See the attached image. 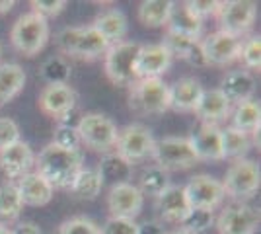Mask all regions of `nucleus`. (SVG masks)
<instances>
[{
    "mask_svg": "<svg viewBox=\"0 0 261 234\" xmlns=\"http://www.w3.org/2000/svg\"><path fill=\"white\" fill-rule=\"evenodd\" d=\"M37 174H41L53 190H70L78 172L84 168L80 148H63L55 143L43 146L39 156H35Z\"/></svg>",
    "mask_w": 261,
    "mask_h": 234,
    "instance_id": "f257e3e1",
    "label": "nucleus"
},
{
    "mask_svg": "<svg viewBox=\"0 0 261 234\" xmlns=\"http://www.w3.org/2000/svg\"><path fill=\"white\" fill-rule=\"evenodd\" d=\"M57 47L63 57L94 61L106 55L111 43L92 25H74V28H65L59 32Z\"/></svg>",
    "mask_w": 261,
    "mask_h": 234,
    "instance_id": "f03ea898",
    "label": "nucleus"
},
{
    "mask_svg": "<svg viewBox=\"0 0 261 234\" xmlns=\"http://www.w3.org/2000/svg\"><path fill=\"white\" fill-rule=\"evenodd\" d=\"M47 41H49V20L35 12L22 14L12 25L10 43L23 57L32 59L39 55Z\"/></svg>",
    "mask_w": 261,
    "mask_h": 234,
    "instance_id": "7ed1b4c3",
    "label": "nucleus"
},
{
    "mask_svg": "<svg viewBox=\"0 0 261 234\" xmlns=\"http://www.w3.org/2000/svg\"><path fill=\"white\" fill-rule=\"evenodd\" d=\"M130 112L139 115H162L170 110V84L162 78H139L129 90Z\"/></svg>",
    "mask_w": 261,
    "mask_h": 234,
    "instance_id": "20e7f679",
    "label": "nucleus"
},
{
    "mask_svg": "<svg viewBox=\"0 0 261 234\" xmlns=\"http://www.w3.org/2000/svg\"><path fill=\"white\" fill-rule=\"evenodd\" d=\"M76 131L80 145H84L94 152H109L111 148H115L117 133H119L117 125L108 115L98 112L82 113Z\"/></svg>",
    "mask_w": 261,
    "mask_h": 234,
    "instance_id": "39448f33",
    "label": "nucleus"
},
{
    "mask_svg": "<svg viewBox=\"0 0 261 234\" xmlns=\"http://www.w3.org/2000/svg\"><path fill=\"white\" fill-rule=\"evenodd\" d=\"M222 181V188L224 193L232 197L234 201H244L253 197L261 186V170L259 164L255 160L250 158H240L234 160L228 166L224 179Z\"/></svg>",
    "mask_w": 261,
    "mask_h": 234,
    "instance_id": "423d86ee",
    "label": "nucleus"
},
{
    "mask_svg": "<svg viewBox=\"0 0 261 234\" xmlns=\"http://www.w3.org/2000/svg\"><path fill=\"white\" fill-rule=\"evenodd\" d=\"M141 51V43L137 41H121L111 45L103 55V70L109 82L115 86H130L137 80L135 65Z\"/></svg>",
    "mask_w": 261,
    "mask_h": 234,
    "instance_id": "0eeeda50",
    "label": "nucleus"
},
{
    "mask_svg": "<svg viewBox=\"0 0 261 234\" xmlns=\"http://www.w3.org/2000/svg\"><path fill=\"white\" fill-rule=\"evenodd\" d=\"M152 160L168 174L175 170H189L199 162L189 137H164L156 141Z\"/></svg>",
    "mask_w": 261,
    "mask_h": 234,
    "instance_id": "6e6552de",
    "label": "nucleus"
},
{
    "mask_svg": "<svg viewBox=\"0 0 261 234\" xmlns=\"http://www.w3.org/2000/svg\"><path fill=\"white\" fill-rule=\"evenodd\" d=\"M154 143H156V139L146 125L129 123L127 127H123L117 133L115 148H117V154L121 158H125L133 166V164H139V162L152 158Z\"/></svg>",
    "mask_w": 261,
    "mask_h": 234,
    "instance_id": "1a4fd4ad",
    "label": "nucleus"
},
{
    "mask_svg": "<svg viewBox=\"0 0 261 234\" xmlns=\"http://www.w3.org/2000/svg\"><path fill=\"white\" fill-rule=\"evenodd\" d=\"M255 18H257V4L251 0H228L218 4V32L242 37L253 28Z\"/></svg>",
    "mask_w": 261,
    "mask_h": 234,
    "instance_id": "9d476101",
    "label": "nucleus"
},
{
    "mask_svg": "<svg viewBox=\"0 0 261 234\" xmlns=\"http://www.w3.org/2000/svg\"><path fill=\"white\" fill-rule=\"evenodd\" d=\"M218 234H255L259 226V211L244 201L226 205L217 217Z\"/></svg>",
    "mask_w": 261,
    "mask_h": 234,
    "instance_id": "9b49d317",
    "label": "nucleus"
},
{
    "mask_svg": "<svg viewBox=\"0 0 261 234\" xmlns=\"http://www.w3.org/2000/svg\"><path fill=\"white\" fill-rule=\"evenodd\" d=\"M185 199L189 203V209H207L215 211L218 205L224 201L226 193L222 188V181L208 174H199L189 179V184L184 188Z\"/></svg>",
    "mask_w": 261,
    "mask_h": 234,
    "instance_id": "f8f14e48",
    "label": "nucleus"
},
{
    "mask_svg": "<svg viewBox=\"0 0 261 234\" xmlns=\"http://www.w3.org/2000/svg\"><path fill=\"white\" fill-rule=\"evenodd\" d=\"M242 45H244L242 37L224 34V32H215L201 41V51H203L207 67L208 65L226 67V65H232L234 61H240Z\"/></svg>",
    "mask_w": 261,
    "mask_h": 234,
    "instance_id": "ddd939ff",
    "label": "nucleus"
},
{
    "mask_svg": "<svg viewBox=\"0 0 261 234\" xmlns=\"http://www.w3.org/2000/svg\"><path fill=\"white\" fill-rule=\"evenodd\" d=\"M144 195L135 184H117L108 191V209L111 217L135 221L142 213Z\"/></svg>",
    "mask_w": 261,
    "mask_h": 234,
    "instance_id": "4468645a",
    "label": "nucleus"
},
{
    "mask_svg": "<svg viewBox=\"0 0 261 234\" xmlns=\"http://www.w3.org/2000/svg\"><path fill=\"white\" fill-rule=\"evenodd\" d=\"M76 92L74 88H70L68 84H47L41 94H39V110L53 117V119H61L63 115H66L68 112H72L76 108Z\"/></svg>",
    "mask_w": 261,
    "mask_h": 234,
    "instance_id": "2eb2a0df",
    "label": "nucleus"
},
{
    "mask_svg": "<svg viewBox=\"0 0 261 234\" xmlns=\"http://www.w3.org/2000/svg\"><path fill=\"white\" fill-rule=\"evenodd\" d=\"M174 57L170 55V51L162 43L154 45H141V51L137 57V80L139 78H162L170 67H172Z\"/></svg>",
    "mask_w": 261,
    "mask_h": 234,
    "instance_id": "dca6fc26",
    "label": "nucleus"
},
{
    "mask_svg": "<svg viewBox=\"0 0 261 234\" xmlns=\"http://www.w3.org/2000/svg\"><path fill=\"white\" fill-rule=\"evenodd\" d=\"M35 166V154L32 146L23 141L0 150V170L8 179H20Z\"/></svg>",
    "mask_w": 261,
    "mask_h": 234,
    "instance_id": "f3484780",
    "label": "nucleus"
},
{
    "mask_svg": "<svg viewBox=\"0 0 261 234\" xmlns=\"http://www.w3.org/2000/svg\"><path fill=\"white\" fill-rule=\"evenodd\" d=\"M203 92L205 88L197 78L185 76L175 80L170 86V110L181 113L195 112L203 98Z\"/></svg>",
    "mask_w": 261,
    "mask_h": 234,
    "instance_id": "a211bd4d",
    "label": "nucleus"
},
{
    "mask_svg": "<svg viewBox=\"0 0 261 234\" xmlns=\"http://www.w3.org/2000/svg\"><path fill=\"white\" fill-rule=\"evenodd\" d=\"M16 188L20 191L23 205L30 207H45L53 199V186L37 172H28L25 176L16 181Z\"/></svg>",
    "mask_w": 261,
    "mask_h": 234,
    "instance_id": "6ab92c4d",
    "label": "nucleus"
},
{
    "mask_svg": "<svg viewBox=\"0 0 261 234\" xmlns=\"http://www.w3.org/2000/svg\"><path fill=\"white\" fill-rule=\"evenodd\" d=\"M199 162L201 160H224L222 154V129L218 125L203 123L199 131L189 137Z\"/></svg>",
    "mask_w": 261,
    "mask_h": 234,
    "instance_id": "aec40b11",
    "label": "nucleus"
},
{
    "mask_svg": "<svg viewBox=\"0 0 261 234\" xmlns=\"http://www.w3.org/2000/svg\"><path fill=\"white\" fill-rule=\"evenodd\" d=\"M222 96L228 100V103L238 106L242 101L253 100V92H255V78L248 70H232L230 74L224 76L220 84Z\"/></svg>",
    "mask_w": 261,
    "mask_h": 234,
    "instance_id": "412c9836",
    "label": "nucleus"
},
{
    "mask_svg": "<svg viewBox=\"0 0 261 234\" xmlns=\"http://www.w3.org/2000/svg\"><path fill=\"white\" fill-rule=\"evenodd\" d=\"M230 112H232V106L218 88L205 90L195 110L197 117L207 125H218V123L230 119Z\"/></svg>",
    "mask_w": 261,
    "mask_h": 234,
    "instance_id": "4be33fe9",
    "label": "nucleus"
},
{
    "mask_svg": "<svg viewBox=\"0 0 261 234\" xmlns=\"http://www.w3.org/2000/svg\"><path fill=\"white\" fill-rule=\"evenodd\" d=\"M156 209L160 217L168 223H181L189 211V203L185 199V191L181 186H170L156 197Z\"/></svg>",
    "mask_w": 261,
    "mask_h": 234,
    "instance_id": "5701e85b",
    "label": "nucleus"
},
{
    "mask_svg": "<svg viewBox=\"0 0 261 234\" xmlns=\"http://www.w3.org/2000/svg\"><path fill=\"white\" fill-rule=\"evenodd\" d=\"M162 45L170 51L172 57H177V59H181V61L193 65V67H207L199 39H189V37H184V35H175L172 32H166Z\"/></svg>",
    "mask_w": 261,
    "mask_h": 234,
    "instance_id": "b1692460",
    "label": "nucleus"
},
{
    "mask_svg": "<svg viewBox=\"0 0 261 234\" xmlns=\"http://www.w3.org/2000/svg\"><path fill=\"white\" fill-rule=\"evenodd\" d=\"M203 20H199L197 16H193L191 12L187 10L185 2H174L172 10H170V16H168V32H172L175 35H184V37H189V39H199L201 37V32H203Z\"/></svg>",
    "mask_w": 261,
    "mask_h": 234,
    "instance_id": "393cba45",
    "label": "nucleus"
},
{
    "mask_svg": "<svg viewBox=\"0 0 261 234\" xmlns=\"http://www.w3.org/2000/svg\"><path fill=\"white\" fill-rule=\"evenodd\" d=\"M90 25L96 28L111 45L121 43L123 37L127 35V30H129L127 16L121 10H117V8H109V10L99 12L98 16H96V20Z\"/></svg>",
    "mask_w": 261,
    "mask_h": 234,
    "instance_id": "a878e982",
    "label": "nucleus"
},
{
    "mask_svg": "<svg viewBox=\"0 0 261 234\" xmlns=\"http://www.w3.org/2000/svg\"><path fill=\"white\" fill-rule=\"evenodd\" d=\"M230 121L234 129L244 131L248 135H253L255 143L259 145V123H261V106L259 101L248 100L242 101L238 106H234V110L230 112Z\"/></svg>",
    "mask_w": 261,
    "mask_h": 234,
    "instance_id": "bb28decb",
    "label": "nucleus"
},
{
    "mask_svg": "<svg viewBox=\"0 0 261 234\" xmlns=\"http://www.w3.org/2000/svg\"><path fill=\"white\" fill-rule=\"evenodd\" d=\"M98 174L103 184H129V179L133 178V166L125 158H121L117 152H109L106 154L98 164Z\"/></svg>",
    "mask_w": 261,
    "mask_h": 234,
    "instance_id": "cd10ccee",
    "label": "nucleus"
},
{
    "mask_svg": "<svg viewBox=\"0 0 261 234\" xmlns=\"http://www.w3.org/2000/svg\"><path fill=\"white\" fill-rule=\"evenodd\" d=\"M25 86V70L16 63H0V108L14 100Z\"/></svg>",
    "mask_w": 261,
    "mask_h": 234,
    "instance_id": "c85d7f7f",
    "label": "nucleus"
},
{
    "mask_svg": "<svg viewBox=\"0 0 261 234\" xmlns=\"http://www.w3.org/2000/svg\"><path fill=\"white\" fill-rule=\"evenodd\" d=\"M172 0H144L139 4V22L146 28H162L168 23Z\"/></svg>",
    "mask_w": 261,
    "mask_h": 234,
    "instance_id": "c756f323",
    "label": "nucleus"
},
{
    "mask_svg": "<svg viewBox=\"0 0 261 234\" xmlns=\"http://www.w3.org/2000/svg\"><path fill=\"white\" fill-rule=\"evenodd\" d=\"M101 188H103V181L99 178L98 170L96 168H82L78 172L70 191L74 193V197H78V199L94 201L99 195Z\"/></svg>",
    "mask_w": 261,
    "mask_h": 234,
    "instance_id": "7c9ffc66",
    "label": "nucleus"
},
{
    "mask_svg": "<svg viewBox=\"0 0 261 234\" xmlns=\"http://www.w3.org/2000/svg\"><path fill=\"white\" fill-rule=\"evenodd\" d=\"M250 148L251 139L248 133L238 131V129H234L230 125L226 129H222V154H224V158H230V160L246 158Z\"/></svg>",
    "mask_w": 261,
    "mask_h": 234,
    "instance_id": "2f4dec72",
    "label": "nucleus"
},
{
    "mask_svg": "<svg viewBox=\"0 0 261 234\" xmlns=\"http://www.w3.org/2000/svg\"><path fill=\"white\" fill-rule=\"evenodd\" d=\"M23 209V201L14 181L0 186V221H16Z\"/></svg>",
    "mask_w": 261,
    "mask_h": 234,
    "instance_id": "473e14b6",
    "label": "nucleus"
},
{
    "mask_svg": "<svg viewBox=\"0 0 261 234\" xmlns=\"http://www.w3.org/2000/svg\"><path fill=\"white\" fill-rule=\"evenodd\" d=\"M39 74L47 84H68L72 68H70V63L66 61V57L53 55L41 65Z\"/></svg>",
    "mask_w": 261,
    "mask_h": 234,
    "instance_id": "72a5a7b5",
    "label": "nucleus"
},
{
    "mask_svg": "<svg viewBox=\"0 0 261 234\" xmlns=\"http://www.w3.org/2000/svg\"><path fill=\"white\" fill-rule=\"evenodd\" d=\"M170 186H172V184H170V174L154 164V166L146 168V170L142 172L141 186H137V188L141 190L142 195H154V197H158V195H160L166 188H170Z\"/></svg>",
    "mask_w": 261,
    "mask_h": 234,
    "instance_id": "f704fd0d",
    "label": "nucleus"
},
{
    "mask_svg": "<svg viewBox=\"0 0 261 234\" xmlns=\"http://www.w3.org/2000/svg\"><path fill=\"white\" fill-rule=\"evenodd\" d=\"M213 223H215L213 211H207V209H189L187 215L184 217V221L179 224H181V228L189 230V232L201 234L208 230L213 226Z\"/></svg>",
    "mask_w": 261,
    "mask_h": 234,
    "instance_id": "c9c22d12",
    "label": "nucleus"
},
{
    "mask_svg": "<svg viewBox=\"0 0 261 234\" xmlns=\"http://www.w3.org/2000/svg\"><path fill=\"white\" fill-rule=\"evenodd\" d=\"M240 61L246 65L248 72L250 70H259L261 68V37L259 35H251L250 39H246L242 45V53Z\"/></svg>",
    "mask_w": 261,
    "mask_h": 234,
    "instance_id": "e433bc0d",
    "label": "nucleus"
},
{
    "mask_svg": "<svg viewBox=\"0 0 261 234\" xmlns=\"http://www.w3.org/2000/svg\"><path fill=\"white\" fill-rule=\"evenodd\" d=\"M57 234H101L99 226L88 217H72L59 226Z\"/></svg>",
    "mask_w": 261,
    "mask_h": 234,
    "instance_id": "4c0bfd02",
    "label": "nucleus"
},
{
    "mask_svg": "<svg viewBox=\"0 0 261 234\" xmlns=\"http://www.w3.org/2000/svg\"><path fill=\"white\" fill-rule=\"evenodd\" d=\"M101 234H139V224L130 219H117V217H109L99 228Z\"/></svg>",
    "mask_w": 261,
    "mask_h": 234,
    "instance_id": "58836bf2",
    "label": "nucleus"
},
{
    "mask_svg": "<svg viewBox=\"0 0 261 234\" xmlns=\"http://www.w3.org/2000/svg\"><path fill=\"white\" fill-rule=\"evenodd\" d=\"M57 146H63V148H78L80 146V139H78L76 127H70V125H59L55 129L53 141Z\"/></svg>",
    "mask_w": 261,
    "mask_h": 234,
    "instance_id": "ea45409f",
    "label": "nucleus"
},
{
    "mask_svg": "<svg viewBox=\"0 0 261 234\" xmlns=\"http://www.w3.org/2000/svg\"><path fill=\"white\" fill-rule=\"evenodd\" d=\"M18 141H22L18 123L10 117H0V150L18 143Z\"/></svg>",
    "mask_w": 261,
    "mask_h": 234,
    "instance_id": "a19ab883",
    "label": "nucleus"
},
{
    "mask_svg": "<svg viewBox=\"0 0 261 234\" xmlns=\"http://www.w3.org/2000/svg\"><path fill=\"white\" fill-rule=\"evenodd\" d=\"M66 0H32V12L43 16V18H55L61 12H65Z\"/></svg>",
    "mask_w": 261,
    "mask_h": 234,
    "instance_id": "79ce46f5",
    "label": "nucleus"
},
{
    "mask_svg": "<svg viewBox=\"0 0 261 234\" xmlns=\"http://www.w3.org/2000/svg\"><path fill=\"white\" fill-rule=\"evenodd\" d=\"M218 4L220 2H215V0H189V2H185L187 10L191 12L193 16H197L199 20H203V22L208 16H217Z\"/></svg>",
    "mask_w": 261,
    "mask_h": 234,
    "instance_id": "37998d69",
    "label": "nucleus"
},
{
    "mask_svg": "<svg viewBox=\"0 0 261 234\" xmlns=\"http://www.w3.org/2000/svg\"><path fill=\"white\" fill-rule=\"evenodd\" d=\"M12 234H43V232H41V228L35 223H20L12 230Z\"/></svg>",
    "mask_w": 261,
    "mask_h": 234,
    "instance_id": "c03bdc74",
    "label": "nucleus"
},
{
    "mask_svg": "<svg viewBox=\"0 0 261 234\" xmlns=\"http://www.w3.org/2000/svg\"><path fill=\"white\" fill-rule=\"evenodd\" d=\"M139 234H168L158 223H146L139 224Z\"/></svg>",
    "mask_w": 261,
    "mask_h": 234,
    "instance_id": "a18cd8bd",
    "label": "nucleus"
},
{
    "mask_svg": "<svg viewBox=\"0 0 261 234\" xmlns=\"http://www.w3.org/2000/svg\"><path fill=\"white\" fill-rule=\"evenodd\" d=\"M16 6L14 0H0V14H8Z\"/></svg>",
    "mask_w": 261,
    "mask_h": 234,
    "instance_id": "49530a36",
    "label": "nucleus"
},
{
    "mask_svg": "<svg viewBox=\"0 0 261 234\" xmlns=\"http://www.w3.org/2000/svg\"><path fill=\"white\" fill-rule=\"evenodd\" d=\"M0 234H12V230L6 226V224H2L0 223Z\"/></svg>",
    "mask_w": 261,
    "mask_h": 234,
    "instance_id": "de8ad7c7",
    "label": "nucleus"
},
{
    "mask_svg": "<svg viewBox=\"0 0 261 234\" xmlns=\"http://www.w3.org/2000/svg\"><path fill=\"white\" fill-rule=\"evenodd\" d=\"M170 234H195V232H189V230H185V228H177V230H174V232Z\"/></svg>",
    "mask_w": 261,
    "mask_h": 234,
    "instance_id": "09e8293b",
    "label": "nucleus"
},
{
    "mask_svg": "<svg viewBox=\"0 0 261 234\" xmlns=\"http://www.w3.org/2000/svg\"><path fill=\"white\" fill-rule=\"evenodd\" d=\"M0 59H2V43H0Z\"/></svg>",
    "mask_w": 261,
    "mask_h": 234,
    "instance_id": "8fccbe9b",
    "label": "nucleus"
}]
</instances>
